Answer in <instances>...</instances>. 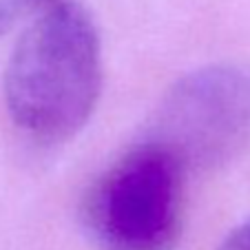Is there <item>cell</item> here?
Wrapping results in <instances>:
<instances>
[{
	"mask_svg": "<svg viewBox=\"0 0 250 250\" xmlns=\"http://www.w3.org/2000/svg\"><path fill=\"white\" fill-rule=\"evenodd\" d=\"M16 14H18V9L14 7L11 0H0V33L9 29V24L14 22Z\"/></svg>",
	"mask_w": 250,
	"mask_h": 250,
	"instance_id": "5",
	"label": "cell"
},
{
	"mask_svg": "<svg viewBox=\"0 0 250 250\" xmlns=\"http://www.w3.org/2000/svg\"><path fill=\"white\" fill-rule=\"evenodd\" d=\"M217 250H250V219L230 232Z\"/></svg>",
	"mask_w": 250,
	"mask_h": 250,
	"instance_id": "4",
	"label": "cell"
},
{
	"mask_svg": "<svg viewBox=\"0 0 250 250\" xmlns=\"http://www.w3.org/2000/svg\"><path fill=\"white\" fill-rule=\"evenodd\" d=\"M11 2H14V7L18 11H22V9H44V7L53 5L58 0H11Z\"/></svg>",
	"mask_w": 250,
	"mask_h": 250,
	"instance_id": "6",
	"label": "cell"
},
{
	"mask_svg": "<svg viewBox=\"0 0 250 250\" xmlns=\"http://www.w3.org/2000/svg\"><path fill=\"white\" fill-rule=\"evenodd\" d=\"M184 170L146 142L106 168L82 197V224L100 250H173L182 232Z\"/></svg>",
	"mask_w": 250,
	"mask_h": 250,
	"instance_id": "2",
	"label": "cell"
},
{
	"mask_svg": "<svg viewBox=\"0 0 250 250\" xmlns=\"http://www.w3.org/2000/svg\"><path fill=\"white\" fill-rule=\"evenodd\" d=\"M250 140V69L208 64L182 76L164 93L146 126V144L184 173L230 162Z\"/></svg>",
	"mask_w": 250,
	"mask_h": 250,
	"instance_id": "3",
	"label": "cell"
},
{
	"mask_svg": "<svg viewBox=\"0 0 250 250\" xmlns=\"http://www.w3.org/2000/svg\"><path fill=\"white\" fill-rule=\"evenodd\" d=\"M102 91L100 36L76 2L44 7L20 36L5 73L7 111L42 144H60L84 128Z\"/></svg>",
	"mask_w": 250,
	"mask_h": 250,
	"instance_id": "1",
	"label": "cell"
}]
</instances>
